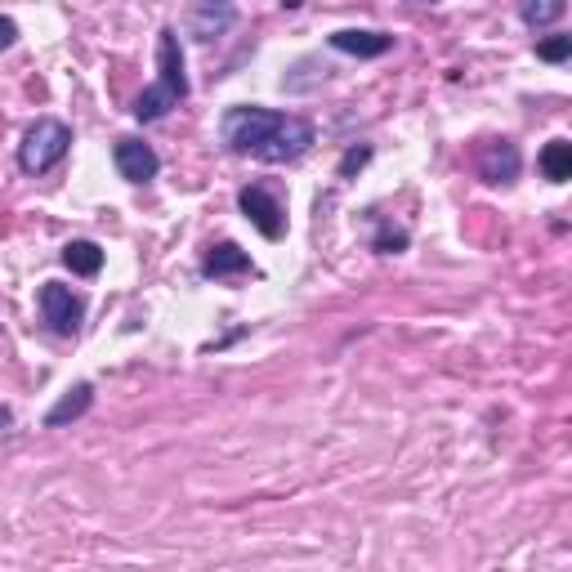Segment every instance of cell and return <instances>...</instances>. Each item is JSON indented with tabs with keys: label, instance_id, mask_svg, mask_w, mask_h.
I'll return each mask as SVG.
<instances>
[{
	"label": "cell",
	"instance_id": "2e32d148",
	"mask_svg": "<svg viewBox=\"0 0 572 572\" xmlns=\"http://www.w3.org/2000/svg\"><path fill=\"white\" fill-rule=\"evenodd\" d=\"M568 54H572V36H550L537 45V58H546V63H563Z\"/></svg>",
	"mask_w": 572,
	"mask_h": 572
},
{
	"label": "cell",
	"instance_id": "277c9868",
	"mask_svg": "<svg viewBox=\"0 0 572 572\" xmlns=\"http://www.w3.org/2000/svg\"><path fill=\"white\" fill-rule=\"evenodd\" d=\"M41 317H45V326L54 336H76L80 332V322H86V300H80L72 287H63V282H45L41 287Z\"/></svg>",
	"mask_w": 572,
	"mask_h": 572
},
{
	"label": "cell",
	"instance_id": "52a82bcc",
	"mask_svg": "<svg viewBox=\"0 0 572 572\" xmlns=\"http://www.w3.org/2000/svg\"><path fill=\"white\" fill-rule=\"evenodd\" d=\"M112 161H117V171H121V180H130V184H148V180H157V171H161V157L143 143V139H117V148H112Z\"/></svg>",
	"mask_w": 572,
	"mask_h": 572
},
{
	"label": "cell",
	"instance_id": "5bb4252c",
	"mask_svg": "<svg viewBox=\"0 0 572 572\" xmlns=\"http://www.w3.org/2000/svg\"><path fill=\"white\" fill-rule=\"evenodd\" d=\"M563 0H541V6H537V0H524V6H519V14H524V23L528 28H546V23H554V19H563Z\"/></svg>",
	"mask_w": 572,
	"mask_h": 572
},
{
	"label": "cell",
	"instance_id": "8992f818",
	"mask_svg": "<svg viewBox=\"0 0 572 572\" xmlns=\"http://www.w3.org/2000/svg\"><path fill=\"white\" fill-rule=\"evenodd\" d=\"M478 180L483 184H510V180H519V166H524V157H519V148L510 143V139H487L483 148H478Z\"/></svg>",
	"mask_w": 572,
	"mask_h": 572
},
{
	"label": "cell",
	"instance_id": "7c38bea8",
	"mask_svg": "<svg viewBox=\"0 0 572 572\" xmlns=\"http://www.w3.org/2000/svg\"><path fill=\"white\" fill-rule=\"evenodd\" d=\"M541 175H546L550 184L572 180V143H568V139H554V143L541 148Z\"/></svg>",
	"mask_w": 572,
	"mask_h": 572
},
{
	"label": "cell",
	"instance_id": "ba28073f",
	"mask_svg": "<svg viewBox=\"0 0 572 572\" xmlns=\"http://www.w3.org/2000/svg\"><path fill=\"white\" fill-rule=\"evenodd\" d=\"M247 273H256V265H251V256L237 247V241H219V247H211L206 251V260H202V278H211V282H228V278H247Z\"/></svg>",
	"mask_w": 572,
	"mask_h": 572
},
{
	"label": "cell",
	"instance_id": "4fadbf2b",
	"mask_svg": "<svg viewBox=\"0 0 572 572\" xmlns=\"http://www.w3.org/2000/svg\"><path fill=\"white\" fill-rule=\"evenodd\" d=\"M63 265L72 273H80V278H95L104 269V251L95 247V241H67V247H63Z\"/></svg>",
	"mask_w": 572,
	"mask_h": 572
},
{
	"label": "cell",
	"instance_id": "5b68a950",
	"mask_svg": "<svg viewBox=\"0 0 572 572\" xmlns=\"http://www.w3.org/2000/svg\"><path fill=\"white\" fill-rule=\"evenodd\" d=\"M237 206H241V215H247L269 241L287 237V211H282V202L265 184H247V188L237 193Z\"/></svg>",
	"mask_w": 572,
	"mask_h": 572
},
{
	"label": "cell",
	"instance_id": "8fae6325",
	"mask_svg": "<svg viewBox=\"0 0 572 572\" xmlns=\"http://www.w3.org/2000/svg\"><path fill=\"white\" fill-rule=\"evenodd\" d=\"M233 23H237V10H233V6H193V10H188V32H193L197 41H215V36H224Z\"/></svg>",
	"mask_w": 572,
	"mask_h": 572
},
{
	"label": "cell",
	"instance_id": "30bf717a",
	"mask_svg": "<svg viewBox=\"0 0 572 572\" xmlns=\"http://www.w3.org/2000/svg\"><path fill=\"white\" fill-rule=\"evenodd\" d=\"M332 50L354 54V58H380V54L393 50V36L389 32H354V28H345V32L332 36Z\"/></svg>",
	"mask_w": 572,
	"mask_h": 572
},
{
	"label": "cell",
	"instance_id": "ac0fdd59",
	"mask_svg": "<svg viewBox=\"0 0 572 572\" xmlns=\"http://www.w3.org/2000/svg\"><path fill=\"white\" fill-rule=\"evenodd\" d=\"M19 41V23L14 19H6V14H0V50H10Z\"/></svg>",
	"mask_w": 572,
	"mask_h": 572
},
{
	"label": "cell",
	"instance_id": "e0dca14e",
	"mask_svg": "<svg viewBox=\"0 0 572 572\" xmlns=\"http://www.w3.org/2000/svg\"><path fill=\"white\" fill-rule=\"evenodd\" d=\"M371 161V143H358V148H349L345 157H341V180H349L354 171H363Z\"/></svg>",
	"mask_w": 572,
	"mask_h": 572
},
{
	"label": "cell",
	"instance_id": "7a4b0ae2",
	"mask_svg": "<svg viewBox=\"0 0 572 572\" xmlns=\"http://www.w3.org/2000/svg\"><path fill=\"white\" fill-rule=\"evenodd\" d=\"M184 99H188V72H184L180 32L161 28L157 32V80L134 99V117L139 121H161L166 112H175Z\"/></svg>",
	"mask_w": 572,
	"mask_h": 572
},
{
	"label": "cell",
	"instance_id": "9a60e30c",
	"mask_svg": "<svg viewBox=\"0 0 572 572\" xmlns=\"http://www.w3.org/2000/svg\"><path fill=\"white\" fill-rule=\"evenodd\" d=\"M407 228H393V224H380V233L371 237V251H380V256H398V251H407Z\"/></svg>",
	"mask_w": 572,
	"mask_h": 572
},
{
	"label": "cell",
	"instance_id": "d6986e66",
	"mask_svg": "<svg viewBox=\"0 0 572 572\" xmlns=\"http://www.w3.org/2000/svg\"><path fill=\"white\" fill-rule=\"evenodd\" d=\"M10 425H14V412H10V407H0V443L10 439Z\"/></svg>",
	"mask_w": 572,
	"mask_h": 572
},
{
	"label": "cell",
	"instance_id": "3957f363",
	"mask_svg": "<svg viewBox=\"0 0 572 572\" xmlns=\"http://www.w3.org/2000/svg\"><path fill=\"white\" fill-rule=\"evenodd\" d=\"M72 148V130L58 117H36V126L19 143V166L28 175H50Z\"/></svg>",
	"mask_w": 572,
	"mask_h": 572
},
{
	"label": "cell",
	"instance_id": "9c48e42d",
	"mask_svg": "<svg viewBox=\"0 0 572 572\" xmlns=\"http://www.w3.org/2000/svg\"><path fill=\"white\" fill-rule=\"evenodd\" d=\"M90 407H95V385L80 380V385H72V389L50 407V412H45V430H63V425L80 421V417L90 412Z\"/></svg>",
	"mask_w": 572,
	"mask_h": 572
},
{
	"label": "cell",
	"instance_id": "6da1fadb",
	"mask_svg": "<svg viewBox=\"0 0 572 572\" xmlns=\"http://www.w3.org/2000/svg\"><path fill=\"white\" fill-rule=\"evenodd\" d=\"M219 139L237 157H256V161L278 166V161H295V157H304L313 148V126L304 117H291V112L237 104V108L224 112Z\"/></svg>",
	"mask_w": 572,
	"mask_h": 572
}]
</instances>
